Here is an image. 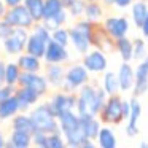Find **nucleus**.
Instances as JSON below:
<instances>
[{
	"mask_svg": "<svg viewBox=\"0 0 148 148\" xmlns=\"http://www.w3.org/2000/svg\"><path fill=\"white\" fill-rule=\"evenodd\" d=\"M34 148H46V147H34Z\"/></svg>",
	"mask_w": 148,
	"mask_h": 148,
	"instance_id": "53",
	"label": "nucleus"
},
{
	"mask_svg": "<svg viewBox=\"0 0 148 148\" xmlns=\"http://www.w3.org/2000/svg\"><path fill=\"white\" fill-rule=\"evenodd\" d=\"M58 119H59V129H61L64 138L67 140V145L81 147L88 140L86 134L81 127L80 115L77 112H65L61 116H58Z\"/></svg>",
	"mask_w": 148,
	"mask_h": 148,
	"instance_id": "2",
	"label": "nucleus"
},
{
	"mask_svg": "<svg viewBox=\"0 0 148 148\" xmlns=\"http://www.w3.org/2000/svg\"><path fill=\"white\" fill-rule=\"evenodd\" d=\"M134 43V61L142 62L148 56V42L143 37H135L132 40Z\"/></svg>",
	"mask_w": 148,
	"mask_h": 148,
	"instance_id": "35",
	"label": "nucleus"
},
{
	"mask_svg": "<svg viewBox=\"0 0 148 148\" xmlns=\"http://www.w3.org/2000/svg\"><path fill=\"white\" fill-rule=\"evenodd\" d=\"M64 8L67 10L69 16L73 19H81L84 16V8H86V0H62Z\"/></svg>",
	"mask_w": 148,
	"mask_h": 148,
	"instance_id": "31",
	"label": "nucleus"
},
{
	"mask_svg": "<svg viewBox=\"0 0 148 148\" xmlns=\"http://www.w3.org/2000/svg\"><path fill=\"white\" fill-rule=\"evenodd\" d=\"M147 2H148V0H147Z\"/></svg>",
	"mask_w": 148,
	"mask_h": 148,
	"instance_id": "56",
	"label": "nucleus"
},
{
	"mask_svg": "<svg viewBox=\"0 0 148 148\" xmlns=\"http://www.w3.org/2000/svg\"><path fill=\"white\" fill-rule=\"evenodd\" d=\"M138 148H148V142L147 140H142L140 143H138Z\"/></svg>",
	"mask_w": 148,
	"mask_h": 148,
	"instance_id": "49",
	"label": "nucleus"
},
{
	"mask_svg": "<svg viewBox=\"0 0 148 148\" xmlns=\"http://www.w3.org/2000/svg\"><path fill=\"white\" fill-rule=\"evenodd\" d=\"M118 80H119V89L121 92L132 91L135 83V69L131 65V62H123L118 69Z\"/></svg>",
	"mask_w": 148,
	"mask_h": 148,
	"instance_id": "15",
	"label": "nucleus"
},
{
	"mask_svg": "<svg viewBox=\"0 0 148 148\" xmlns=\"http://www.w3.org/2000/svg\"><path fill=\"white\" fill-rule=\"evenodd\" d=\"M34 147H46V140H48V134L42 131H35L32 134Z\"/></svg>",
	"mask_w": 148,
	"mask_h": 148,
	"instance_id": "39",
	"label": "nucleus"
},
{
	"mask_svg": "<svg viewBox=\"0 0 148 148\" xmlns=\"http://www.w3.org/2000/svg\"><path fill=\"white\" fill-rule=\"evenodd\" d=\"M8 24H11L13 27H21V29L32 30L35 26V19L32 18V14L27 11V8L24 5H18V7L8 8L7 14L3 18Z\"/></svg>",
	"mask_w": 148,
	"mask_h": 148,
	"instance_id": "8",
	"label": "nucleus"
},
{
	"mask_svg": "<svg viewBox=\"0 0 148 148\" xmlns=\"http://www.w3.org/2000/svg\"><path fill=\"white\" fill-rule=\"evenodd\" d=\"M21 73H23V70L18 65V62H7V65H5V84L16 88Z\"/></svg>",
	"mask_w": 148,
	"mask_h": 148,
	"instance_id": "33",
	"label": "nucleus"
},
{
	"mask_svg": "<svg viewBox=\"0 0 148 148\" xmlns=\"http://www.w3.org/2000/svg\"><path fill=\"white\" fill-rule=\"evenodd\" d=\"M100 86L103 88V91L107 92V96H115V94H119V80H118V73L112 70H107L102 77V84Z\"/></svg>",
	"mask_w": 148,
	"mask_h": 148,
	"instance_id": "27",
	"label": "nucleus"
},
{
	"mask_svg": "<svg viewBox=\"0 0 148 148\" xmlns=\"http://www.w3.org/2000/svg\"><path fill=\"white\" fill-rule=\"evenodd\" d=\"M5 65H7V62L0 59V88L5 84Z\"/></svg>",
	"mask_w": 148,
	"mask_h": 148,
	"instance_id": "43",
	"label": "nucleus"
},
{
	"mask_svg": "<svg viewBox=\"0 0 148 148\" xmlns=\"http://www.w3.org/2000/svg\"><path fill=\"white\" fill-rule=\"evenodd\" d=\"M96 143L99 145V148H118V138L115 131L110 126H102L96 138Z\"/></svg>",
	"mask_w": 148,
	"mask_h": 148,
	"instance_id": "24",
	"label": "nucleus"
},
{
	"mask_svg": "<svg viewBox=\"0 0 148 148\" xmlns=\"http://www.w3.org/2000/svg\"><path fill=\"white\" fill-rule=\"evenodd\" d=\"M8 143V140H7V137H5V134H3V131L0 129V148H5V145Z\"/></svg>",
	"mask_w": 148,
	"mask_h": 148,
	"instance_id": "47",
	"label": "nucleus"
},
{
	"mask_svg": "<svg viewBox=\"0 0 148 148\" xmlns=\"http://www.w3.org/2000/svg\"><path fill=\"white\" fill-rule=\"evenodd\" d=\"M45 77L48 80L49 86L61 89L65 80V69L62 64H46L45 65Z\"/></svg>",
	"mask_w": 148,
	"mask_h": 148,
	"instance_id": "18",
	"label": "nucleus"
},
{
	"mask_svg": "<svg viewBox=\"0 0 148 148\" xmlns=\"http://www.w3.org/2000/svg\"><path fill=\"white\" fill-rule=\"evenodd\" d=\"M67 148H80V147H73V145H69Z\"/></svg>",
	"mask_w": 148,
	"mask_h": 148,
	"instance_id": "52",
	"label": "nucleus"
},
{
	"mask_svg": "<svg viewBox=\"0 0 148 148\" xmlns=\"http://www.w3.org/2000/svg\"><path fill=\"white\" fill-rule=\"evenodd\" d=\"M148 91V67L143 62H138L135 67V83L132 88V96L140 97Z\"/></svg>",
	"mask_w": 148,
	"mask_h": 148,
	"instance_id": "17",
	"label": "nucleus"
},
{
	"mask_svg": "<svg viewBox=\"0 0 148 148\" xmlns=\"http://www.w3.org/2000/svg\"><path fill=\"white\" fill-rule=\"evenodd\" d=\"M80 119H81V127H83L88 140H96L100 132V127H102L100 119L92 115H83L80 116Z\"/></svg>",
	"mask_w": 148,
	"mask_h": 148,
	"instance_id": "21",
	"label": "nucleus"
},
{
	"mask_svg": "<svg viewBox=\"0 0 148 148\" xmlns=\"http://www.w3.org/2000/svg\"><path fill=\"white\" fill-rule=\"evenodd\" d=\"M24 0H3V3L7 5L8 8H13V7H18V5H23Z\"/></svg>",
	"mask_w": 148,
	"mask_h": 148,
	"instance_id": "44",
	"label": "nucleus"
},
{
	"mask_svg": "<svg viewBox=\"0 0 148 148\" xmlns=\"http://www.w3.org/2000/svg\"><path fill=\"white\" fill-rule=\"evenodd\" d=\"M48 43L49 42L43 40L42 37H38L37 34L30 32L29 40H27V45H26V53L43 59L45 58V53H46V48H48Z\"/></svg>",
	"mask_w": 148,
	"mask_h": 148,
	"instance_id": "20",
	"label": "nucleus"
},
{
	"mask_svg": "<svg viewBox=\"0 0 148 148\" xmlns=\"http://www.w3.org/2000/svg\"><path fill=\"white\" fill-rule=\"evenodd\" d=\"M8 142H11L18 148H32V145H34L32 134L24 132V131H14V129H11Z\"/></svg>",
	"mask_w": 148,
	"mask_h": 148,
	"instance_id": "30",
	"label": "nucleus"
},
{
	"mask_svg": "<svg viewBox=\"0 0 148 148\" xmlns=\"http://www.w3.org/2000/svg\"><path fill=\"white\" fill-rule=\"evenodd\" d=\"M148 16V2L147 0H135L131 7V18L137 29H142L145 19Z\"/></svg>",
	"mask_w": 148,
	"mask_h": 148,
	"instance_id": "22",
	"label": "nucleus"
},
{
	"mask_svg": "<svg viewBox=\"0 0 148 148\" xmlns=\"http://www.w3.org/2000/svg\"><path fill=\"white\" fill-rule=\"evenodd\" d=\"M69 59H70L69 46L59 45V43L53 42V40L48 43V48H46L43 62H46V64H64Z\"/></svg>",
	"mask_w": 148,
	"mask_h": 148,
	"instance_id": "13",
	"label": "nucleus"
},
{
	"mask_svg": "<svg viewBox=\"0 0 148 148\" xmlns=\"http://www.w3.org/2000/svg\"><path fill=\"white\" fill-rule=\"evenodd\" d=\"M67 140L64 138L62 132H53L48 134V140H46V148H67Z\"/></svg>",
	"mask_w": 148,
	"mask_h": 148,
	"instance_id": "37",
	"label": "nucleus"
},
{
	"mask_svg": "<svg viewBox=\"0 0 148 148\" xmlns=\"http://www.w3.org/2000/svg\"><path fill=\"white\" fill-rule=\"evenodd\" d=\"M11 129H14V131H24V132H29V134L35 132V126H34V121L30 118V115H26L23 112L18 113L11 119Z\"/></svg>",
	"mask_w": 148,
	"mask_h": 148,
	"instance_id": "29",
	"label": "nucleus"
},
{
	"mask_svg": "<svg viewBox=\"0 0 148 148\" xmlns=\"http://www.w3.org/2000/svg\"><path fill=\"white\" fill-rule=\"evenodd\" d=\"M30 118L34 121L35 131H42L46 134H53V132H59V119L58 116L53 113L51 107L48 102H43L40 105L34 107L30 112Z\"/></svg>",
	"mask_w": 148,
	"mask_h": 148,
	"instance_id": "3",
	"label": "nucleus"
},
{
	"mask_svg": "<svg viewBox=\"0 0 148 148\" xmlns=\"http://www.w3.org/2000/svg\"><path fill=\"white\" fill-rule=\"evenodd\" d=\"M13 30H14V27L11 26V24H8L5 19L0 21V40H2V42L10 37L11 34H13Z\"/></svg>",
	"mask_w": 148,
	"mask_h": 148,
	"instance_id": "38",
	"label": "nucleus"
},
{
	"mask_svg": "<svg viewBox=\"0 0 148 148\" xmlns=\"http://www.w3.org/2000/svg\"><path fill=\"white\" fill-rule=\"evenodd\" d=\"M103 26H105L107 32L112 35V38L115 40L127 37V32L131 29L129 19L126 16H108L103 19Z\"/></svg>",
	"mask_w": 148,
	"mask_h": 148,
	"instance_id": "12",
	"label": "nucleus"
},
{
	"mask_svg": "<svg viewBox=\"0 0 148 148\" xmlns=\"http://www.w3.org/2000/svg\"><path fill=\"white\" fill-rule=\"evenodd\" d=\"M89 83V72L81 62L69 65L65 69V80L62 84L61 91L65 92H78L84 84Z\"/></svg>",
	"mask_w": 148,
	"mask_h": 148,
	"instance_id": "4",
	"label": "nucleus"
},
{
	"mask_svg": "<svg viewBox=\"0 0 148 148\" xmlns=\"http://www.w3.org/2000/svg\"><path fill=\"white\" fill-rule=\"evenodd\" d=\"M86 2H102V0H86Z\"/></svg>",
	"mask_w": 148,
	"mask_h": 148,
	"instance_id": "51",
	"label": "nucleus"
},
{
	"mask_svg": "<svg viewBox=\"0 0 148 148\" xmlns=\"http://www.w3.org/2000/svg\"><path fill=\"white\" fill-rule=\"evenodd\" d=\"M0 121H2V119H0Z\"/></svg>",
	"mask_w": 148,
	"mask_h": 148,
	"instance_id": "54",
	"label": "nucleus"
},
{
	"mask_svg": "<svg viewBox=\"0 0 148 148\" xmlns=\"http://www.w3.org/2000/svg\"><path fill=\"white\" fill-rule=\"evenodd\" d=\"M64 3L62 0H45V13H43V21L51 19L64 11Z\"/></svg>",
	"mask_w": 148,
	"mask_h": 148,
	"instance_id": "34",
	"label": "nucleus"
},
{
	"mask_svg": "<svg viewBox=\"0 0 148 148\" xmlns=\"http://www.w3.org/2000/svg\"><path fill=\"white\" fill-rule=\"evenodd\" d=\"M81 64L88 69L89 73H105L108 67L107 54L100 49H89L81 59Z\"/></svg>",
	"mask_w": 148,
	"mask_h": 148,
	"instance_id": "10",
	"label": "nucleus"
},
{
	"mask_svg": "<svg viewBox=\"0 0 148 148\" xmlns=\"http://www.w3.org/2000/svg\"><path fill=\"white\" fill-rule=\"evenodd\" d=\"M23 5L27 8L35 23H43V13H45V0H24Z\"/></svg>",
	"mask_w": 148,
	"mask_h": 148,
	"instance_id": "32",
	"label": "nucleus"
},
{
	"mask_svg": "<svg viewBox=\"0 0 148 148\" xmlns=\"http://www.w3.org/2000/svg\"><path fill=\"white\" fill-rule=\"evenodd\" d=\"M51 40L59 45H64V46H69L70 45V30L67 27H59V29L53 30L51 32Z\"/></svg>",
	"mask_w": 148,
	"mask_h": 148,
	"instance_id": "36",
	"label": "nucleus"
},
{
	"mask_svg": "<svg viewBox=\"0 0 148 148\" xmlns=\"http://www.w3.org/2000/svg\"><path fill=\"white\" fill-rule=\"evenodd\" d=\"M5 148H18V147H14V145L11 143V142H8V143L5 145Z\"/></svg>",
	"mask_w": 148,
	"mask_h": 148,
	"instance_id": "50",
	"label": "nucleus"
},
{
	"mask_svg": "<svg viewBox=\"0 0 148 148\" xmlns=\"http://www.w3.org/2000/svg\"><path fill=\"white\" fill-rule=\"evenodd\" d=\"M91 46L96 49H100L107 54V53H113L115 49V38H112L108 32H107L103 23H94L92 35H91Z\"/></svg>",
	"mask_w": 148,
	"mask_h": 148,
	"instance_id": "9",
	"label": "nucleus"
},
{
	"mask_svg": "<svg viewBox=\"0 0 148 148\" xmlns=\"http://www.w3.org/2000/svg\"><path fill=\"white\" fill-rule=\"evenodd\" d=\"M18 65L21 67L23 72H29V73H40L43 69V59L32 56L29 53H23L21 56H18Z\"/></svg>",
	"mask_w": 148,
	"mask_h": 148,
	"instance_id": "19",
	"label": "nucleus"
},
{
	"mask_svg": "<svg viewBox=\"0 0 148 148\" xmlns=\"http://www.w3.org/2000/svg\"><path fill=\"white\" fill-rule=\"evenodd\" d=\"M134 2H135V0H115V7L124 10V8L132 7V3H134Z\"/></svg>",
	"mask_w": 148,
	"mask_h": 148,
	"instance_id": "41",
	"label": "nucleus"
},
{
	"mask_svg": "<svg viewBox=\"0 0 148 148\" xmlns=\"http://www.w3.org/2000/svg\"><path fill=\"white\" fill-rule=\"evenodd\" d=\"M103 7L102 2H86V8H84V19L91 21V23H100L103 18Z\"/></svg>",
	"mask_w": 148,
	"mask_h": 148,
	"instance_id": "28",
	"label": "nucleus"
},
{
	"mask_svg": "<svg viewBox=\"0 0 148 148\" xmlns=\"http://www.w3.org/2000/svg\"><path fill=\"white\" fill-rule=\"evenodd\" d=\"M140 32H142V37H143V38H147V40H148V16H147V19H145L143 26H142Z\"/></svg>",
	"mask_w": 148,
	"mask_h": 148,
	"instance_id": "45",
	"label": "nucleus"
},
{
	"mask_svg": "<svg viewBox=\"0 0 148 148\" xmlns=\"http://www.w3.org/2000/svg\"><path fill=\"white\" fill-rule=\"evenodd\" d=\"M18 113H21V108H19V103H18V99L14 94L0 103V119L2 121L13 119Z\"/></svg>",
	"mask_w": 148,
	"mask_h": 148,
	"instance_id": "23",
	"label": "nucleus"
},
{
	"mask_svg": "<svg viewBox=\"0 0 148 148\" xmlns=\"http://www.w3.org/2000/svg\"><path fill=\"white\" fill-rule=\"evenodd\" d=\"M102 3L105 8H110V7H115V0H102Z\"/></svg>",
	"mask_w": 148,
	"mask_h": 148,
	"instance_id": "48",
	"label": "nucleus"
},
{
	"mask_svg": "<svg viewBox=\"0 0 148 148\" xmlns=\"http://www.w3.org/2000/svg\"><path fill=\"white\" fill-rule=\"evenodd\" d=\"M18 86H24V88H32L34 91L40 94V97L46 96L49 91V83L46 80L45 75L40 73H29V72H23L18 81Z\"/></svg>",
	"mask_w": 148,
	"mask_h": 148,
	"instance_id": "11",
	"label": "nucleus"
},
{
	"mask_svg": "<svg viewBox=\"0 0 148 148\" xmlns=\"http://www.w3.org/2000/svg\"><path fill=\"white\" fill-rule=\"evenodd\" d=\"M69 30H70V45L73 46L75 53H78V54L84 56L91 48H92V46H91L89 38H86V37L81 35L80 32H77L73 27H69Z\"/></svg>",
	"mask_w": 148,
	"mask_h": 148,
	"instance_id": "26",
	"label": "nucleus"
},
{
	"mask_svg": "<svg viewBox=\"0 0 148 148\" xmlns=\"http://www.w3.org/2000/svg\"><path fill=\"white\" fill-rule=\"evenodd\" d=\"M115 49L118 51L123 62L134 61V43L129 37H123V38L115 40Z\"/></svg>",
	"mask_w": 148,
	"mask_h": 148,
	"instance_id": "25",
	"label": "nucleus"
},
{
	"mask_svg": "<svg viewBox=\"0 0 148 148\" xmlns=\"http://www.w3.org/2000/svg\"><path fill=\"white\" fill-rule=\"evenodd\" d=\"M80 148H99V145L96 143V140H86Z\"/></svg>",
	"mask_w": 148,
	"mask_h": 148,
	"instance_id": "46",
	"label": "nucleus"
},
{
	"mask_svg": "<svg viewBox=\"0 0 148 148\" xmlns=\"http://www.w3.org/2000/svg\"><path fill=\"white\" fill-rule=\"evenodd\" d=\"M29 35H30V30L14 27L13 34L7 40H3L5 53L8 56H21L23 53H26V45H27V40H29Z\"/></svg>",
	"mask_w": 148,
	"mask_h": 148,
	"instance_id": "6",
	"label": "nucleus"
},
{
	"mask_svg": "<svg viewBox=\"0 0 148 148\" xmlns=\"http://www.w3.org/2000/svg\"><path fill=\"white\" fill-rule=\"evenodd\" d=\"M77 110L75 112L80 116L83 115H92V116H99L102 107L105 105L107 99V92L103 91L102 86H97L96 83H88L81 88L77 92Z\"/></svg>",
	"mask_w": 148,
	"mask_h": 148,
	"instance_id": "1",
	"label": "nucleus"
},
{
	"mask_svg": "<svg viewBox=\"0 0 148 148\" xmlns=\"http://www.w3.org/2000/svg\"><path fill=\"white\" fill-rule=\"evenodd\" d=\"M14 89H16V88L8 86V84H3V86L0 88V103L3 102L5 99H8L10 96H13V94H14Z\"/></svg>",
	"mask_w": 148,
	"mask_h": 148,
	"instance_id": "40",
	"label": "nucleus"
},
{
	"mask_svg": "<svg viewBox=\"0 0 148 148\" xmlns=\"http://www.w3.org/2000/svg\"><path fill=\"white\" fill-rule=\"evenodd\" d=\"M147 42H148V40H147Z\"/></svg>",
	"mask_w": 148,
	"mask_h": 148,
	"instance_id": "55",
	"label": "nucleus"
},
{
	"mask_svg": "<svg viewBox=\"0 0 148 148\" xmlns=\"http://www.w3.org/2000/svg\"><path fill=\"white\" fill-rule=\"evenodd\" d=\"M123 115H124V119L129 118V115H131V100L123 99Z\"/></svg>",
	"mask_w": 148,
	"mask_h": 148,
	"instance_id": "42",
	"label": "nucleus"
},
{
	"mask_svg": "<svg viewBox=\"0 0 148 148\" xmlns=\"http://www.w3.org/2000/svg\"><path fill=\"white\" fill-rule=\"evenodd\" d=\"M100 123L105 126H118L124 121V115H123V97L119 94L115 96H108L105 105L102 107L99 116Z\"/></svg>",
	"mask_w": 148,
	"mask_h": 148,
	"instance_id": "5",
	"label": "nucleus"
},
{
	"mask_svg": "<svg viewBox=\"0 0 148 148\" xmlns=\"http://www.w3.org/2000/svg\"><path fill=\"white\" fill-rule=\"evenodd\" d=\"M14 96H16L18 103H19V108H21L23 113H26L30 107H34L40 99H42L37 91H34L32 88H24V86H16Z\"/></svg>",
	"mask_w": 148,
	"mask_h": 148,
	"instance_id": "14",
	"label": "nucleus"
},
{
	"mask_svg": "<svg viewBox=\"0 0 148 148\" xmlns=\"http://www.w3.org/2000/svg\"><path fill=\"white\" fill-rule=\"evenodd\" d=\"M131 100V115L127 118V126H126V135L127 137H135L138 134V119L142 116V105L138 102V97L132 96Z\"/></svg>",
	"mask_w": 148,
	"mask_h": 148,
	"instance_id": "16",
	"label": "nucleus"
},
{
	"mask_svg": "<svg viewBox=\"0 0 148 148\" xmlns=\"http://www.w3.org/2000/svg\"><path fill=\"white\" fill-rule=\"evenodd\" d=\"M77 92H65L58 91L49 99V107L56 116H61L65 112H75L77 110Z\"/></svg>",
	"mask_w": 148,
	"mask_h": 148,
	"instance_id": "7",
	"label": "nucleus"
}]
</instances>
